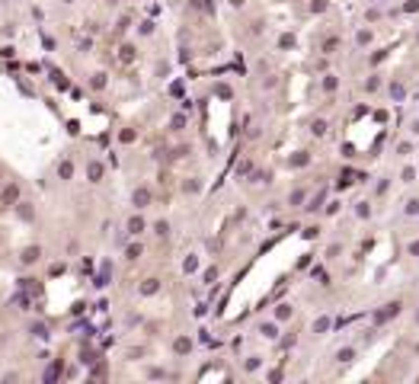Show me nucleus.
Here are the masks:
<instances>
[{
	"label": "nucleus",
	"instance_id": "7ed1b4c3",
	"mask_svg": "<svg viewBox=\"0 0 419 384\" xmlns=\"http://www.w3.org/2000/svg\"><path fill=\"white\" fill-rule=\"evenodd\" d=\"M119 61H122V64H128V61H134V48H131V45H125V48H122V51H119Z\"/></svg>",
	"mask_w": 419,
	"mask_h": 384
},
{
	"label": "nucleus",
	"instance_id": "6e6552de",
	"mask_svg": "<svg viewBox=\"0 0 419 384\" xmlns=\"http://www.w3.org/2000/svg\"><path fill=\"white\" fill-rule=\"evenodd\" d=\"M19 218H26V221L32 218V208H29V205H23V202H19Z\"/></svg>",
	"mask_w": 419,
	"mask_h": 384
},
{
	"label": "nucleus",
	"instance_id": "20e7f679",
	"mask_svg": "<svg viewBox=\"0 0 419 384\" xmlns=\"http://www.w3.org/2000/svg\"><path fill=\"white\" fill-rule=\"evenodd\" d=\"M147 202H151V195H147V189H138V192H134V205H138V208H144Z\"/></svg>",
	"mask_w": 419,
	"mask_h": 384
},
{
	"label": "nucleus",
	"instance_id": "9b49d317",
	"mask_svg": "<svg viewBox=\"0 0 419 384\" xmlns=\"http://www.w3.org/2000/svg\"><path fill=\"white\" fill-rule=\"evenodd\" d=\"M67 3H74V0H67Z\"/></svg>",
	"mask_w": 419,
	"mask_h": 384
},
{
	"label": "nucleus",
	"instance_id": "0eeeda50",
	"mask_svg": "<svg viewBox=\"0 0 419 384\" xmlns=\"http://www.w3.org/2000/svg\"><path fill=\"white\" fill-rule=\"evenodd\" d=\"M99 176H103V167H99V164H90V179H93V183H96Z\"/></svg>",
	"mask_w": 419,
	"mask_h": 384
},
{
	"label": "nucleus",
	"instance_id": "9d476101",
	"mask_svg": "<svg viewBox=\"0 0 419 384\" xmlns=\"http://www.w3.org/2000/svg\"><path fill=\"white\" fill-rule=\"evenodd\" d=\"M141 256V247H128V259H138Z\"/></svg>",
	"mask_w": 419,
	"mask_h": 384
},
{
	"label": "nucleus",
	"instance_id": "1a4fd4ad",
	"mask_svg": "<svg viewBox=\"0 0 419 384\" xmlns=\"http://www.w3.org/2000/svg\"><path fill=\"white\" fill-rule=\"evenodd\" d=\"M141 292H144V295H151V292H157V282H144V285H141Z\"/></svg>",
	"mask_w": 419,
	"mask_h": 384
},
{
	"label": "nucleus",
	"instance_id": "f03ea898",
	"mask_svg": "<svg viewBox=\"0 0 419 384\" xmlns=\"http://www.w3.org/2000/svg\"><path fill=\"white\" fill-rule=\"evenodd\" d=\"M39 256H42V253H39V247H26V250H23V262H29V266H32V262H39Z\"/></svg>",
	"mask_w": 419,
	"mask_h": 384
},
{
	"label": "nucleus",
	"instance_id": "f257e3e1",
	"mask_svg": "<svg viewBox=\"0 0 419 384\" xmlns=\"http://www.w3.org/2000/svg\"><path fill=\"white\" fill-rule=\"evenodd\" d=\"M0 205H19V186H6L3 192H0Z\"/></svg>",
	"mask_w": 419,
	"mask_h": 384
},
{
	"label": "nucleus",
	"instance_id": "39448f33",
	"mask_svg": "<svg viewBox=\"0 0 419 384\" xmlns=\"http://www.w3.org/2000/svg\"><path fill=\"white\" fill-rule=\"evenodd\" d=\"M58 173H61V179H71V176H74V164H71V160H64Z\"/></svg>",
	"mask_w": 419,
	"mask_h": 384
},
{
	"label": "nucleus",
	"instance_id": "423d86ee",
	"mask_svg": "<svg viewBox=\"0 0 419 384\" xmlns=\"http://www.w3.org/2000/svg\"><path fill=\"white\" fill-rule=\"evenodd\" d=\"M128 231H131V234H141V231H144V221H141V218H131V221H128Z\"/></svg>",
	"mask_w": 419,
	"mask_h": 384
}]
</instances>
